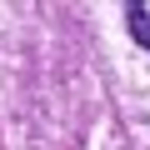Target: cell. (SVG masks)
<instances>
[{
	"instance_id": "obj_1",
	"label": "cell",
	"mask_w": 150,
	"mask_h": 150,
	"mask_svg": "<svg viewBox=\"0 0 150 150\" xmlns=\"http://www.w3.org/2000/svg\"><path fill=\"white\" fill-rule=\"evenodd\" d=\"M125 25H130L135 45L150 50V0H130V5H125Z\"/></svg>"
}]
</instances>
